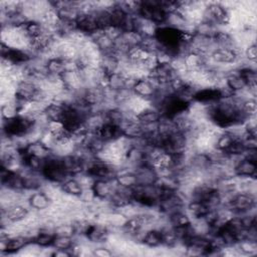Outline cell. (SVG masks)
Wrapping results in <instances>:
<instances>
[{
	"mask_svg": "<svg viewBox=\"0 0 257 257\" xmlns=\"http://www.w3.org/2000/svg\"><path fill=\"white\" fill-rule=\"evenodd\" d=\"M132 92L136 96L144 98L151 102L157 92V86L150 80L148 76H146L139 78L135 81L132 86Z\"/></svg>",
	"mask_w": 257,
	"mask_h": 257,
	"instance_id": "obj_7",
	"label": "cell"
},
{
	"mask_svg": "<svg viewBox=\"0 0 257 257\" xmlns=\"http://www.w3.org/2000/svg\"><path fill=\"white\" fill-rule=\"evenodd\" d=\"M67 65L68 61L61 58V57H50L46 60L45 66L48 75H53V76H60L67 70Z\"/></svg>",
	"mask_w": 257,
	"mask_h": 257,
	"instance_id": "obj_13",
	"label": "cell"
},
{
	"mask_svg": "<svg viewBox=\"0 0 257 257\" xmlns=\"http://www.w3.org/2000/svg\"><path fill=\"white\" fill-rule=\"evenodd\" d=\"M76 244L75 236L70 235H56L52 244V248L55 250L69 251L72 255V249Z\"/></svg>",
	"mask_w": 257,
	"mask_h": 257,
	"instance_id": "obj_15",
	"label": "cell"
},
{
	"mask_svg": "<svg viewBox=\"0 0 257 257\" xmlns=\"http://www.w3.org/2000/svg\"><path fill=\"white\" fill-rule=\"evenodd\" d=\"M117 184L115 179L113 180H94L91 186V191L94 198L101 201H108L114 193Z\"/></svg>",
	"mask_w": 257,
	"mask_h": 257,
	"instance_id": "obj_6",
	"label": "cell"
},
{
	"mask_svg": "<svg viewBox=\"0 0 257 257\" xmlns=\"http://www.w3.org/2000/svg\"><path fill=\"white\" fill-rule=\"evenodd\" d=\"M141 245L150 248L157 249L163 247V232L160 228L154 227L147 229L142 237Z\"/></svg>",
	"mask_w": 257,
	"mask_h": 257,
	"instance_id": "obj_10",
	"label": "cell"
},
{
	"mask_svg": "<svg viewBox=\"0 0 257 257\" xmlns=\"http://www.w3.org/2000/svg\"><path fill=\"white\" fill-rule=\"evenodd\" d=\"M31 240L22 234L10 236L7 240L1 241V253L2 255H11L21 252Z\"/></svg>",
	"mask_w": 257,
	"mask_h": 257,
	"instance_id": "obj_5",
	"label": "cell"
},
{
	"mask_svg": "<svg viewBox=\"0 0 257 257\" xmlns=\"http://www.w3.org/2000/svg\"><path fill=\"white\" fill-rule=\"evenodd\" d=\"M239 255H254L257 252V243L255 240L243 239L234 245Z\"/></svg>",
	"mask_w": 257,
	"mask_h": 257,
	"instance_id": "obj_17",
	"label": "cell"
},
{
	"mask_svg": "<svg viewBox=\"0 0 257 257\" xmlns=\"http://www.w3.org/2000/svg\"><path fill=\"white\" fill-rule=\"evenodd\" d=\"M92 255L99 256V257H108V256L113 255V251H112V249H110L106 246H102V244H101V245H96L95 247L92 248Z\"/></svg>",
	"mask_w": 257,
	"mask_h": 257,
	"instance_id": "obj_19",
	"label": "cell"
},
{
	"mask_svg": "<svg viewBox=\"0 0 257 257\" xmlns=\"http://www.w3.org/2000/svg\"><path fill=\"white\" fill-rule=\"evenodd\" d=\"M161 117H162V114L160 110L152 104L145 107L136 115L137 120L144 126H151V125L158 124Z\"/></svg>",
	"mask_w": 257,
	"mask_h": 257,
	"instance_id": "obj_9",
	"label": "cell"
},
{
	"mask_svg": "<svg viewBox=\"0 0 257 257\" xmlns=\"http://www.w3.org/2000/svg\"><path fill=\"white\" fill-rule=\"evenodd\" d=\"M243 57L249 63H254L255 64L256 58H257V51H256V44H255V42L248 44L243 49Z\"/></svg>",
	"mask_w": 257,
	"mask_h": 257,
	"instance_id": "obj_18",
	"label": "cell"
},
{
	"mask_svg": "<svg viewBox=\"0 0 257 257\" xmlns=\"http://www.w3.org/2000/svg\"><path fill=\"white\" fill-rule=\"evenodd\" d=\"M235 215L253 212L256 207V196L252 193L236 192L224 205Z\"/></svg>",
	"mask_w": 257,
	"mask_h": 257,
	"instance_id": "obj_2",
	"label": "cell"
},
{
	"mask_svg": "<svg viewBox=\"0 0 257 257\" xmlns=\"http://www.w3.org/2000/svg\"><path fill=\"white\" fill-rule=\"evenodd\" d=\"M166 217L171 227H184L192 223V219L186 212V209L177 211Z\"/></svg>",
	"mask_w": 257,
	"mask_h": 257,
	"instance_id": "obj_16",
	"label": "cell"
},
{
	"mask_svg": "<svg viewBox=\"0 0 257 257\" xmlns=\"http://www.w3.org/2000/svg\"><path fill=\"white\" fill-rule=\"evenodd\" d=\"M232 171L234 177L256 179L257 163L256 161L245 157H235L233 161Z\"/></svg>",
	"mask_w": 257,
	"mask_h": 257,
	"instance_id": "obj_3",
	"label": "cell"
},
{
	"mask_svg": "<svg viewBox=\"0 0 257 257\" xmlns=\"http://www.w3.org/2000/svg\"><path fill=\"white\" fill-rule=\"evenodd\" d=\"M94 134H96L106 144L114 142L123 137L121 128L118 125L110 122H104Z\"/></svg>",
	"mask_w": 257,
	"mask_h": 257,
	"instance_id": "obj_11",
	"label": "cell"
},
{
	"mask_svg": "<svg viewBox=\"0 0 257 257\" xmlns=\"http://www.w3.org/2000/svg\"><path fill=\"white\" fill-rule=\"evenodd\" d=\"M41 174L47 182L55 185H60L66 179L71 177L65 168L63 158L54 154L50 155L45 160Z\"/></svg>",
	"mask_w": 257,
	"mask_h": 257,
	"instance_id": "obj_1",
	"label": "cell"
},
{
	"mask_svg": "<svg viewBox=\"0 0 257 257\" xmlns=\"http://www.w3.org/2000/svg\"><path fill=\"white\" fill-rule=\"evenodd\" d=\"M211 208L204 202L190 200L186 204V212L192 220H201L206 217Z\"/></svg>",
	"mask_w": 257,
	"mask_h": 257,
	"instance_id": "obj_12",
	"label": "cell"
},
{
	"mask_svg": "<svg viewBox=\"0 0 257 257\" xmlns=\"http://www.w3.org/2000/svg\"><path fill=\"white\" fill-rule=\"evenodd\" d=\"M60 190L65 195L80 198L84 191V188L75 177H69L63 183L60 184Z\"/></svg>",
	"mask_w": 257,
	"mask_h": 257,
	"instance_id": "obj_14",
	"label": "cell"
},
{
	"mask_svg": "<svg viewBox=\"0 0 257 257\" xmlns=\"http://www.w3.org/2000/svg\"><path fill=\"white\" fill-rule=\"evenodd\" d=\"M27 205L32 212L43 213L47 211L53 204L51 198L43 190L32 191L27 196Z\"/></svg>",
	"mask_w": 257,
	"mask_h": 257,
	"instance_id": "obj_4",
	"label": "cell"
},
{
	"mask_svg": "<svg viewBox=\"0 0 257 257\" xmlns=\"http://www.w3.org/2000/svg\"><path fill=\"white\" fill-rule=\"evenodd\" d=\"M222 98L221 89L218 86H206L200 87L193 96V102L200 104H211Z\"/></svg>",
	"mask_w": 257,
	"mask_h": 257,
	"instance_id": "obj_8",
	"label": "cell"
}]
</instances>
